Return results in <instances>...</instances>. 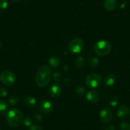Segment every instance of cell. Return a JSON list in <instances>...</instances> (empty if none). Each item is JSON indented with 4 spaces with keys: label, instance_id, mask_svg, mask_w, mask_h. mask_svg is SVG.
Here are the masks:
<instances>
[{
    "label": "cell",
    "instance_id": "d6a6232c",
    "mask_svg": "<svg viewBox=\"0 0 130 130\" xmlns=\"http://www.w3.org/2000/svg\"><path fill=\"white\" fill-rule=\"evenodd\" d=\"M0 130H1V126H0Z\"/></svg>",
    "mask_w": 130,
    "mask_h": 130
},
{
    "label": "cell",
    "instance_id": "cb8c5ba5",
    "mask_svg": "<svg viewBox=\"0 0 130 130\" xmlns=\"http://www.w3.org/2000/svg\"><path fill=\"white\" fill-rule=\"evenodd\" d=\"M23 122L24 126L26 127H30L32 124V120L29 117H26L24 119H23Z\"/></svg>",
    "mask_w": 130,
    "mask_h": 130
},
{
    "label": "cell",
    "instance_id": "ac0fdd59",
    "mask_svg": "<svg viewBox=\"0 0 130 130\" xmlns=\"http://www.w3.org/2000/svg\"><path fill=\"white\" fill-rule=\"evenodd\" d=\"M119 98L117 96H113L110 98L108 100V105L111 107H115L119 103Z\"/></svg>",
    "mask_w": 130,
    "mask_h": 130
},
{
    "label": "cell",
    "instance_id": "4dcf8cb0",
    "mask_svg": "<svg viewBox=\"0 0 130 130\" xmlns=\"http://www.w3.org/2000/svg\"><path fill=\"white\" fill-rule=\"evenodd\" d=\"M11 2H12L13 3H19L21 1V0H10Z\"/></svg>",
    "mask_w": 130,
    "mask_h": 130
},
{
    "label": "cell",
    "instance_id": "6da1fadb",
    "mask_svg": "<svg viewBox=\"0 0 130 130\" xmlns=\"http://www.w3.org/2000/svg\"><path fill=\"white\" fill-rule=\"evenodd\" d=\"M51 76L52 68L48 65H42L36 73V84L40 87H45L49 84Z\"/></svg>",
    "mask_w": 130,
    "mask_h": 130
},
{
    "label": "cell",
    "instance_id": "f1b7e54d",
    "mask_svg": "<svg viewBox=\"0 0 130 130\" xmlns=\"http://www.w3.org/2000/svg\"><path fill=\"white\" fill-rule=\"evenodd\" d=\"M64 84L66 85V86H71V85L72 84V79H70V78H67V79L64 80Z\"/></svg>",
    "mask_w": 130,
    "mask_h": 130
},
{
    "label": "cell",
    "instance_id": "484cf974",
    "mask_svg": "<svg viewBox=\"0 0 130 130\" xmlns=\"http://www.w3.org/2000/svg\"><path fill=\"white\" fill-rule=\"evenodd\" d=\"M33 118H34L35 121L37 122H42L43 117H42V115L40 112H37L34 114Z\"/></svg>",
    "mask_w": 130,
    "mask_h": 130
},
{
    "label": "cell",
    "instance_id": "83f0119b",
    "mask_svg": "<svg viewBox=\"0 0 130 130\" xmlns=\"http://www.w3.org/2000/svg\"><path fill=\"white\" fill-rule=\"evenodd\" d=\"M29 130H43V127L40 125L32 124L29 127Z\"/></svg>",
    "mask_w": 130,
    "mask_h": 130
},
{
    "label": "cell",
    "instance_id": "2e32d148",
    "mask_svg": "<svg viewBox=\"0 0 130 130\" xmlns=\"http://www.w3.org/2000/svg\"><path fill=\"white\" fill-rule=\"evenodd\" d=\"M75 67H77L78 68H82L84 67L85 64V59L84 57L79 56V57H77V59L75 61Z\"/></svg>",
    "mask_w": 130,
    "mask_h": 130
},
{
    "label": "cell",
    "instance_id": "ffe728a7",
    "mask_svg": "<svg viewBox=\"0 0 130 130\" xmlns=\"http://www.w3.org/2000/svg\"><path fill=\"white\" fill-rule=\"evenodd\" d=\"M86 91V89L82 85H79V86H77L75 89V93L78 96H82L85 93Z\"/></svg>",
    "mask_w": 130,
    "mask_h": 130
},
{
    "label": "cell",
    "instance_id": "5bb4252c",
    "mask_svg": "<svg viewBox=\"0 0 130 130\" xmlns=\"http://www.w3.org/2000/svg\"><path fill=\"white\" fill-rule=\"evenodd\" d=\"M116 80H117L116 76L113 73H110L105 77L104 83L107 86L110 87L115 84V83L116 82Z\"/></svg>",
    "mask_w": 130,
    "mask_h": 130
},
{
    "label": "cell",
    "instance_id": "30bf717a",
    "mask_svg": "<svg viewBox=\"0 0 130 130\" xmlns=\"http://www.w3.org/2000/svg\"><path fill=\"white\" fill-rule=\"evenodd\" d=\"M117 116L121 119H126L130 116V108L126 105L120 106L117 112Z\"/></svg>",
    "mask_w": 130,
    "mask_h": 130
},
{
    "label": "cell",
    "instance_id": "44dd1931",
    "mask_svg": "<svg viewBox=\"0 0 130 130\" xmlns=\"http://www.w3.org/2000/svg\"><path fill=\"white\" fill-rule=\"evenodd\" d=\"M100 61L99 59L96 57H92L89 59V65L90 67L92 68H96L99 65Z\"/></svg>",
    "mask_w": 130,
    "mask_h": 130
},
{
    "label": "cell",
    "instance_id": "7a4b0ae2",
    "mask_svg": "<svg viewBox=\"0 0 130 130\" xmlns=\"http://www.w3.org/2000/svg\"><path fill=\"white\" fill-rule=\"evenodd\" d=\"M6 119L9 126L11 127H17L23 121V114L18 108H12L7 113Z\"/></svg>",
    "mask_w": 130,
    "mask_h": 130
},
{
    "label": "cell",
    "instance_id": "5b68a950",
    "mask_svg": "<svg viewBox=\"0 0 130 130\" xmlns=\"http://www.w3.org/2000/svg\"><path fill=\"white\" fill-rule=\"evenodd\" d=\"M0 80L3 85L6 86H13L16 82L15 75L9 70L3 71L0 73Z\"/></svg>",
    "mask_w": 130,
    "mask_h": 130
},
{
    "label": "cell",
    "instance_id": "7c38bea8",
    "mask_svg": "<svg viewBox=\"0 0 130 130\" xmlns=\"http://www.w3.org/2000/svg\"><path fill=\"white\" fill-rule=\"evenodd\" d=\"M117 0H105L103 3L104 8L108 12H112L117 8Z\"/></svg>",
    "mask_w": 130,
    "mask_h": 130
},
{
    "label": "cell",
    "instance_id": "9c48e42d",
    "mask_svg": "<svg viewBox=\"0 0 130 130\" xmlns=\"http://www.w3.org/2000/svg\"><path fill=\"white\" fill-rule=\"evenodd\" d=\"M48 92L51 97L57 98L61 95L62 88L58 84L54 83L49 86L48 89Z\"/></svg>",
    "mask_w": 130,
    "mask_h": 130
},
{
    "label": "cell",
    "instance_id": "d4e9b609",
    "mask_svg": "<svg viewBox=\"0 0 130 130\" xmlns=\"http://www.w3.org/2000/svg\"><path fill=\"white\" fill-rule=\"evenodd\" d=\"M9 3L8 0H0V9L5 10L8 7Z\"/></svg>",
    "mask_w": 130,
    "mask_h": 130
},
{
    "label": "cell",
    "instance_id": "52a82bcc",
    "mask_svg": "<svg viewBox=\"0 0 130 130\" xmlns=\"http://www.w3.org/2000/svg\"><path fill=\"white\" fill-rule=\"evenodd\" d=\"M100 119L103 123H109L113 119V112L109 108H105L100 112Z\"/></svg>",
    "mask_w": 130,
    "mask_h": 130
},
{
    "label": "cell",
    "instance_id": "f546056e",
    "mask_svg": "<svg viewBox=\"0 0 130 130\" xmlns=\"http://www.w3.org/2000/svg\"><path fill=\"white\" fill-rule=\"evenodd\" d=\"M115 129H116V127H115L114 125L110 124L107 126L103 130H115Z\"/></svg>",
    "mask_w": 130,
    "mask_h": 130
},
{
    "label": "cell",
    "instance_id": "8fae6325",
    "mask_svg": "<svg viewBox=\"0 0 130 130\" xmlns=\"http://www.w3.org/2000/svg\"><path fill=\"white\" fill-rule=\"evenodd\" d=\"M86 99L91 103H96L99 102L100 97L97 91L95 90H91L86 94Z\"/></svg>",
    "mask_w": 130,
    "mask_h": 130
},
{
    "label": "cell",
    "instance_id": "603a6c76",
    "mask_svg": "<svg viewBox=\"0 0 130 130\" xmlns=\"http://www.w3.org/2000/svg\"><path fill=\"white\" fill-rule=\"evenodd\" d=\"M53 78L56 82H59L62 78V75L61 72H56L53 73Z\"/></svg>",
    "mask_w": 130,
    "mask_h": 130
},
{
    "label": "cell",
    "instance_id": "1f68e13d",
    "mask_svg": "<svg viewBox=\"0 0 130 130\" xmlns=\"http://www.w3.org/2000/svg\"><path fill=\"white\" fill-rule=\"evenodd\" d=\"M2 42L0 41V49L2 48Z\"/></svg>",
    "mask_w": 130,
    "mask_h": 130
},
{
    "label": "cell",
    "instance_id": "e0dca14e",
    "mask_svg": "<svg viewBox=\"0 0 130 130\" xmlns=\"http://www.w3.org/2000/svg\"><path fill=\"white\" fill-rule=\"evenodd\" d=\"M19 98L16 95H12L8 98V103L11 106H15L19 103Z\"/></svg>",
    "mask_w": 130,
    "mask_h": 130
},
{
    "label": "cell",
    "instance_id": "8992f818",
    "mask_svg": "<svg viewBox=\"0 0 130 130\" xmlns=\"http://www.w3.org/2000/svg\"><path fill=\"white\" fill-rule=\"evenodd\" d=\"M84 47V42L82 39L76 38L70 41L68 44V49L72 53L78 54L82 51Z\"/></svg>",
    "mask_w": 130,
    "mask_h": 130
},
{
    "label": "cell",
    "instance_id": "4316f807",
    "mask_svg": "<svg viewBox=\"0 0 130 130\" xmlns=\"http://www.w3.org/2000/svg\"><path fill=\"white\" fill-rule=\"evenodd\" d=\"M8 95V90L5 87L0 88V98H5Z\"/></svg>",
    "mask_w": 130,
    "mask_h": 130
},
{
    "label": "cell",
    "instance_id": "7402d4cb",
    "mask_svg": "<svg viewBox=\"0 0 130 130\" xmlns=\"http://www.w3.org/2000/svg\"><path fill=\"white\" fill-rule=\"evenodd\" d=\"M120 130H130V124L127 122H122L119 124Z\"/></svg>",
    "mask_w": 130,
    "mask_h": 130
},
{
    "label": "cell",
    "instance_id": "ba28073f",
    "mask_svg": "<svg viewBox=\"0 0 130 130\" xmlns=\"http://www.w3.org/2000/svg\"><path fill=\"white\" fill-rule=\"evenodd\" d=\"M38 109L45 113H48L54 110V105L48 100H42L38 104Z\"/></svg>",
    "mask_w": 130,
    "mask_h": 130
},
{
    "label": "cell",
    "instance_id": "9a60e30c",
    "mask_svg": "<svg viewBox=\"0 0 130 130\" xmlns=\"http://www.w3.org/2000/svg\"><path fill=\"white\" fill-rule=\"evenodd\" d=\"M48 64H50V67H53V68H57L59 66L61 61H60V59L59 57L54 56V57H51L48 59Z\"/></svg>",
    "mask_w": 130,
    "mask_h": 130
},
{
    "label": "cell",
    "instance_id": "4fadbf2b",
    "mask_svg": "<svg viewBox=\"0 0 130 130\" xmlns=\"http://www.w3.org/2000/svg\"><path fill=\"white\" fill-rule=\"evenodd\" d=\"M24 103L26 106L28 108H34L37 104V100L34 97L31 95H27L25 97Z\"/></svg>",
    "mask_w": 130,
    "mask_h": 130
},
{
    "label": "cell",
    "instance_id": "277c9868",
    "mask_svg": "<svg viewBox=\"0 0 130 130\" xmlns=\"http://www.w3.org/2000/svg\"><path fill=\"white\" fill-rule=\"evenodd\" d=\"M102 82V77L97 73H90L86 77L85 80L86 86L89 88H97L101 85Z\"/></svg>",
    "mask_w": 130,
    "mask_h": 130
},
{
    "label": "cell",
    "instance_id": "3957f363",
    "mask_svg": "<svg viewBox=\"0 0 130 130\" xmlns=\"http://www.w3.org/2000/svg\"><path fill=\"white\" fill-rule=\"evenodd\" d=\"M112 50V45L107 40H100L94 45V52L99 56H107Z\"/></svg>",
    "mask_w": 130,
    "mask_h": 130
},
{
    "label": "cell",
    "instance_id": "d6986e66",
    "mask_svg": "<svg viewBox=\"0 0 130 130\" xmlns=\"http://www.w3.org/2000/svg\"><path fill=\"white\" fill-rule=\"evenodd\" d=\"M8 105L5 101L0 100V113H3L7 110Z\"/></svg>",
    "mask_w": 130,
    "mask_h": 130
}]
</instances>
